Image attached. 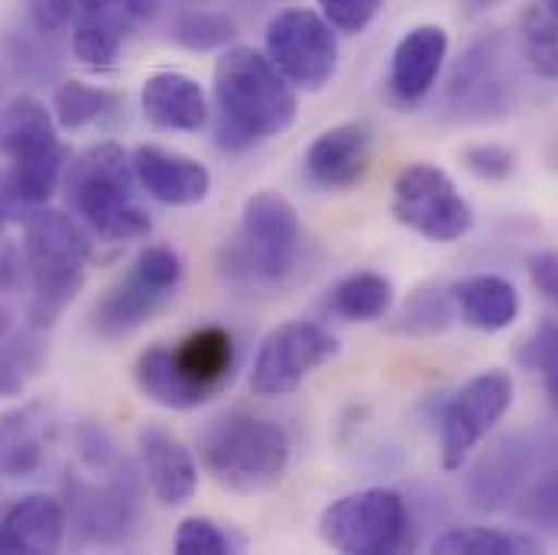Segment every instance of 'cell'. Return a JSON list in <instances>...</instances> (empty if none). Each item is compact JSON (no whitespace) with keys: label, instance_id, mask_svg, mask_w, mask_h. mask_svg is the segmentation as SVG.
<instances>
[{"label":"cell","instance_id":"cell-1","mask_svg":"<svg viewBox=\"0 0 558 555\" xmlns=\"http://www.w3.org/2000/svg\"><path fill=\"white\" fill-rule=\"evenodd\" d=\"M211 88L218 105V143L225 149H247L295 124V85L254 46L225 49L215 62Z\"/></svg>","mask_w":558,"mask_h":555},{"label":"cell","instance_id":"cell-2","mask_svg":"<svg viewBox=\"0 0 558 555\" xmlns=\"http://www.w3.org/2000/svg\"><path fill=\"white\" fill-rule=\"evenodd\" d=\"M205 471L231 494H264L286 478L292 445L286 429L267 417L231 410L215 417L198 435Z\"/></svg>","mask_w":558,"mask_h":555},{"label":"cell","instance_id":"cell-3","mask_svg":"<svg viewBox=\"0 0 558 555\" xmlns=\"http://www.w3.org/2000/svg\"><path fill=\"white\" fill-rule=\"evenodd\" d=\"M72 208L108 244L143 241L153 231V218L131 195L134 166L121 143L105 140L82 149L62 176Z\"/></svg>","mask_w":558,"mask_h":555},{"label":"cell","instance_id":"cell-4","mask_svg":"<svg viewBox=\"0 0 558 555\" xmlns=\"http://www.w3.org/2000/svg\"><path fill=\"white\" fill-rule=\"evenodd\" d=\"M23 264L33 286L29 318L36 328H49L85 286L92 241L72 215L36 208L23 231Z\"/></svg>","mask_w":558,"mask_h":555},{"label":"cell","instance_id":"cell-5","mask_svg":"<svg viewBox=\"0 0 558 555\" xmlns=\"http://www.w3.org/2000/svg\"><path fill=\"white\" fill-rule=\"evenodd\" d=\"M302 241L299 212L279 192H257L241 212V234L221 251V274L241 289L279 282L292 270Z\"/></svg>","mask_w":558,"mask_h":555},{"label":"cell","instance_id":"cell-6","mask_svg":"<svg viewBox=\"0 0 558 555\" xmlns=\"http://www.w3.org/2000/svg\"><path fill=\"white\" fill-rule=\"evenodd\" d=\"M325 546L344 555L400 553L410 536V510L393 487H361L331 500L318 517Z\"/></svg>","mask_w":558,"mask_h":555},{"label":"cell","instance_id":"cell-7","mask_svg":"<svg viewBox=\"0 0 558 555\" xmlns=\"http://www.w3.org/2000/svg\"><path fill=\"white\" fill-rule=\"evenodd\" d=\"M182 282V257L166 244H149L137 254L131 270L108 286L95 305V331L108 341H121L156 318Z\"/></svg>","mask_w":558,"mask_h":555},{"label":"cell","instance_id":"cell-8","mask_svg":"<svg viewBox=\"0 0 558 555\" xmlns=\"http://www.w3.org/2000/svg\"><path fill=\"white\" fill-rule=\"evenodd\" d=\"M390 215L432 244H454L474 228L471 202L458 192L454 179L432 162H410L400 169Z\"/></svg>","mask_w":558,"mask_h":555},{"label":"cell","instance_id":"cell-9","mask_svg":"<svg viewBox=\"0 0 558 555\" xmlns=\"http://www.w3.org/2000/svg\"><path fill=\"white\" fill-rule=\"evenodd\" d=\"M264 46L270 62L295 88L322 92L338 72V33L318 10H279L267 23Z\"/></svg>","mask_w":558,"mask_h":555},{"label":"cell","instance_id":"cell-10","mask_svg":"<svg viewBox=\"0 0 558 555\" xmlns=\"http://www.w3.org/2000/svg\"><path fill=\"white\" fill-rule=\"evenodd\" d=\"M338 354V338L305 318L277 325L264 341L251 367V390L264 400L295 394L322 364Z\"/></svg>","mask_w":558,"mask_h":555},{"label":"cell","instance_id":"cell-11","mask_svg":"<svg viewBox=\"0 0 558 555\" xmlns=\"http://www.w3.org/2000/svg\"><path fill=\"white\" fill-rule=\"evenodd\" d=\"M513 377L507 371H484L471 377L445 407L438 425V461L445 471H461L468 455L513 407Z\"/></svg>","mask_w":558,"mask_h":555},{"label":"cell","instance_id":"cell-12","mask_svg":"<svg viewBox=\"0 0 558 555\" xmlns=\"http://www.w3.org/2000/svg\"><path fill=\"white\" fill-rule=\"evenodd\" d=\"M507 39L481 36L468 46L448 79V108L461 121H494L513 108V82L504 69Z\"/></svg>","mask_w":558,"mask_h":555},{"label":"cell","instance_id":"cell-13","mask_svg":"<svg viewBox=\"0 0 558 555\" xmlns=\"http://www.w3.org/2000/svg\"><path fill=\"white\" fill-rule=\"evenodd\" d=\"M153 0H78L72 56L88 69H111L124 39L149 23Z\"/></svg>","mask_w":558,"mask_h":555},{"label":"cell","instance_id":"cell-14","mask_svg":"<svg viewBox=\"0 0 558 555\" xmlns=\"http://www.w3.org/2000/svg\"><path fill=\"white\" fill-rule=\"evenodd\" d=\"M131 166L143 192L169 208L202 205L211 192V172L205 162H198L195 156L156 146V143L137 146L131 153Z\"/></svg>","mask_w":558,"mask_h":555},{"label":"cell","instance_id":"cell-15","mask_svg":"<svg viewBox=\"0 0 558 555\" xmlns=\"http://www.w3.org/2000/svg\"><path fill=\"white\" fill-rule=\"evenodd\" d=\"M374 159V131L361 121H344L308 143L305 149V172L315 185L344 192L354 189Z\"/></svg>","mask_w":558,"mask_h":555},{"label":"cell","instance_id":"cell-16","mask_svg":"<svg viewBox=\"0 0 558 555\" xmlns=\"http://www.w3.org/2000/svg\"><path fill=\"white\" fill-rule=\"evenodd\" d=\"M137 455L143 478L162 507H182L195 497V491H198L195 455L172 432H166L159 425L140 429Z\"/></svg>","mask_w":558,"mask_h":555},{"label":"cell","instance_id":"cell-17","mask_svg":"<svg viewBox=\"0 0 558 555\" xmlns=\"http://www.w3.org/2000/svg\"><path fill=\"white\" fill-rule=\"evenodd\" d=\"M69 517L62 500L26 494L0 514V555H52L62 550Z\"/></svg>","mask_w":558,"mask_h":555},{"label":"cell","instance_id":"cell-18","mask_svg":"<svg viewBox=\"0 0 558 555\" xmlns=\"http://www.w3.org/2000/svg\"><path fill=\"white\" fill-rule=\"evenodd\" d=\"M445 59H448L445 26L418 23L407 29L390 56V92L407 105H418L435 88Z\"/></svg>","mask_w":558,"mask_h":555},{"label":"cell","instance_id":"cell-19","mask_svg":"<svg viewBox=\"0 0 558 555\" xmlns=\"http://www.w3.org/2000/svg\"><path fill=\"white\" fill-rule=\"evenodd\" d=\"M140 111L159 131L198 134L208 124L205 88L185 72H153L140 88Z\"/></svg>","mask_w":558,"mask_h":555},{"label":"cell","instance_id":"cell-20","mask_svg":"<svg viewBox=\"0 0 558 555\" xmlns=\"http://www.w3.org/2000/svg\"><path fill=\"white\" fill-rule=\"evenodd\" d=\"M536 461V445H526L520 435L497 442L471 471L468 497L477 510H497L510 504L523 484L530 481V468Z\"/></svg>","mask_w":558,"mask_h":555},{"label":"cell","instance_id":"cell-21","mask_svg":"<svg viewBox=\"0 0 558 555\" xmlns=\"http://www.w3.org/2000/svg\"><path fill=\"white\" fill-rule=\"evenodd\" d=\"M172 361L179 374L205 397L211 400L234 371V338L221 325H202L192 335H185L179 345H172Z\"/></svg>","mask_w":558,"mask_h":555},{"label":"cell","instance_id":"cell-22","mask_svg":"<svg viewBox=\"0 0 558 555\" xmlns=\"http://www.w3.org/2000/svg\"><path fill=\"white\" fill-rule=\"evenodd\" d=\"M451 302L464 325L477 331H504L520 315V292L507 277L474 274L451 286Z\"/></svg>","mask_w":558,"mask_h":555},{"label":"cell","instance_id":"cell-23","mask_svg":"<svg viewBox=\"0 0 558 555\" xmlns=\"http://www.w3.org/2000/svg\"><path fill=\"white\" fill-rule=\"evenodd\" d=\"M62 146L52 108L33 95H13L0 105V153L10 159L39 156Z\"/></svg>","mask_w":558,"mask_h":555},{"label":"cell","instance_id":"cell-24","mask_svg":"<svg viewBox=\"0 0 558 555\" xmlns=\"http://www.w3.org/2000/svg\"><path fill=\"white\" fill-rule=\"evenodd\" d=\"M134 381H137L140 394L162 407V410H175V413H189L205 407L208 400L179 374L175 361H172V345H149L143 348L134 364Z\"/></svg>","mask_w":558,"mask_h":555},{"label":"cell","instance_id":"cell-25","mask_svg":"<svg viewBox=\"0 0 558 555\" xmlns=\"http://www.w3.org/2000/svg\"><path fill=\"white\" fill-rule=\"evenodd\" d=\"M43 422L36 407L0 417V478H26L43 464Z\"/></svg>","mask_w":558,"mask_h":555},{"label":"cell","instance_id":"cell-26","mask_svg":"<svg viewBox=\"0 0 558 555\" xmlns=\"http://www.w3.org/2000/svg\"><path fill=\"white\" fill-rule=\"evenodd\" d=\"M393 299H397L393 282L384 274H374V270L348 274L331 289V309H335V315H341L348 322L387 318V312L393 309Z\"/></svg>","mask_w":558,"mask_h":555},{"label":"cell","instance_id":"cell-27","mask_svg":"<svg viewBox=\"0 0 558 555\" xmlns=\"http://www.w3.org/2000/svg\"><path fill=\"white\" fill-rule=\"evenodd\" d=\"M520 46L530 69L558 79V0H530L520 16Z\"/></svg>","mask_w":558,"mask_h":555},{"label":"cell","instance_id":"cell-28","mask_svg":"<svg viewBox=\"0 0 558 555\" xmlns=\"http://www.w3.org/2000/svg\"><path fill=\"white\" fill-rule=\"evenodd\" d=\"M118 108V95L101 88V85H88L82 79H69L56 88L52 98V118L59 124V131H82L95 121H101L105 114H111Z\"/></svg>","mask_w":558,"mask_h":555},{"label":"cell","instance_id":"cell-29","mask_svg":"<svg viewBox=\"0 0 558 555\" xmlns=\"http://www.w3.org/2000/svg\"><path fill=\"white\" fill-rule=\"evenodd\" d=\"M432 553L441 555H530L539 553V543L520 533H500L487 527H454L445 530L435 543Z\"/></svg>","mask_w":558,"mask_h":555},{"label":"cell","instance_id":"cell-30","mask_svg":"<svg viewBox=\"0 0 558 555\" xmlns=\"http://www.w3.org/2000/svg\"><path fill=\"white\" fill-rule=\"evenodd\" d=\"M517 514L523 523L558 533V464L533 474L517 494Z\"/></svg>","mask_w":558,"mask_h":555},{"label":"cell","instance_id":"cell-31","mask_svg":"<svg viewBox=\"0 0 558 555\" xmlns=\"http://www.w3.org/2000/svg\"><path fill=\"white\" fill-rule=\"evenodd\" d=\"M175 39L185 46V49H195V52H208V49H221L234 39V20L231 16H221V13H189L179 20L175 26Z\"/></svg>","mask_w":558,"mask_h":555},{"label":"cell","instance_id":"cell-32","mask_svg":"<svg viewBox=\"0 0 558 555\" xmlns=\"http://www.w3.org/2000/svg\"><path fill=\"white\" fill-rule=\"evenodd\" d=\"M448 322H451V295L438 286H428V289H418L407 302L400 328L413 335H432V331H441Z\"/></svg>","mask_w":558,"mask_h":555},{"label":"cell","instance_id":"cell-33","mask_svg":"<svg viewBox=\"0 0 558 555\" xmlns=\"http://www.w3.org/2000/svg\"><path fill=\"white\" fill-rule=\"evenodd\" d=\"M523 364L536 374H543L549 403L558 413V325L546 322L533 331V338L523 348Z\"/></svg>","mask_w":558,"mask_h":555},{"label":"cell","instance_id":"cell-34","mask_svg":"<svg viewBox=\"0 0 558 555\" xmlns=\"http://www.w3.org/2000/svg\"><path fill=\"white\" fill-rule=\"evenodd\" d=\"M172 550L179 555H228L231 553V540L225 536V530L205 517H185L175 530Z\"/></svg>","mask_w":558,"mask_h":555},{"label":"cell","instance_id":"cell-35","mask_svg":"<svg viewBox=\"0 0 558 555\" xmlns=\"http://www.w3.org/2000/svg\"><path fill=\"white\" fill-rule=\"evenodd\" d=\"M461 162L481 182H507L517 169L513 149H507L500 143H471L461 149Z\"/></svg>","mask_w":558,"mask_h":555},{"label":"cell","instance_id":"cell-36","mask_svg":"<svg viewBox=\"0 0 558 555\" xmlns=\"http://www.w3.org/2000/svg\"><path fill=\"white\" fill-rule=\"evenodd\" d=\"M315 3L318 13L331 23V29L344 36L364 33L384 7V0H315Z\"/></svg>","mask_w":558,"mask_h":555},{"label":"cell","instance_id":"cell-37","mask_svg":"<svg viewBox=\"0 0 558 555\" xmlns=\"http://www.w3.org/2000/svg\"><path fill=\"white\" fill-rule=\"evenodd\" d=\"M26 13L39 33H59L75 20L78 0H26Z\"/></svg>","mask_w":558,"mask_h":555},{"label":"cell","instance_id":"cell-38","mask_svg":"<svg viewBox=\"0 0 558 555\" xmlns=\"http://www.w3.org/2000/svg\"><path fill=\"white\" fill-rule=\"evenodd\" d=\"M526 274L533 279V286L539 289V295L558 309V251H536V254H530Z\"/></svg>","mask_w":558,"mask_h":555},{"label":"cell","instance_id":"cell-39","mask_svg":"<svg viewBox=\"0 0 558 555\" xmlns=\"http://www.w3.org/2000/svg\"><path fill=\"white\" fill-rule=\"evenodd\" d=\"M23 390V358L13 351H0V400L16 397Z\"/></svg>","mask_w":558,"mask_h":555},{"label":"cell","instance_id":"cell-40","mask_svg":"<svg viewBox=\"0 0 558 555\" xmlns=\"http://www.w3.org/2000/svg\"><path fill=\"white\" fill-rule=\"evenodd\" d=\"M497 3H504V0H464L468 13H481V10H490V7H497Z\"/></svg>","mask_w":558,"mask_h":555},{"label":"cell","instance_id":"cell-41","mask_svg":"<svg viewBox=\"0 0 558 555\" xmlns=\"http://www.w3.org/2000/svg\"><path fill=\"white\" fill-rule=\"evenodd\" d=\"M3 221H7V208H3V202H0V234H3Z\"/></svg>","mask_w":558,"mask_h":555},{"label":"cell","instance_id":"cell-42","mask_svg":"<svg viewBox=\"0 0 558 555\" xmlns=\"http://www.w3.org/2000/svg\"><path fill=\"white\" fill-rule=\"evenodd\" d=\"M0 331H3V318H0Z\"/></svg>","mask_w":558,"mask_h":555}]
</instances>
